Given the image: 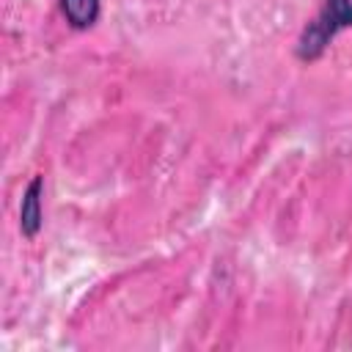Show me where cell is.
Here are the masks:
<instances>
[{"mask_svg": "<svg viewBox=\"0 0 352 352\" xmlns=\"http://www.w3.org/2000/svg\"><path fill=\"white\" fill-rule=\"evenodd\" d=\"M346 28H352V0H322V8L297 38V58L316 60Z\"/></svg>", "mask_w": 352, "mask_h": 352, "instance_id": "6da1fadb", "label": "cell"}, {"mask_svg": "<svg viewBox=\"0 0 352 352\" xmlns=\"http://www.w3.org/2000/svg\"><path fill=\"white\" fill-rule=\"evenodd\" d=\"M41 195H44V179L41 176H33L22 192V201H19V228L28 239H33L38 231H41V223H44V209H41Z\"/></svg>", "mask_w": 352, "mask_h": 352, "instance_id": "7a4b0ae2", "label": "cell"}, {"mask_svg": "<svg viewBox=\"0 0 352 352\" xmlns=\"http://www.w3.org/2000/svg\"><path fill=\"white\" fill-rule=\"evenodd\" d=\"M60 14L74 30H88L102 14V0H60Z\"/></svg>", "mask_w": 352, "mask_h": 352, "instance_id": "3957f363", "label": "cell"}]
</instances>
